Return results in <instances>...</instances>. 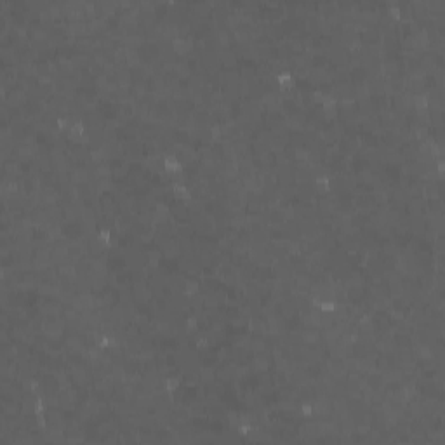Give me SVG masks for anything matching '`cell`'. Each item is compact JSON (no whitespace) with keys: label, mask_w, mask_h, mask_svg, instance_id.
Wrapping results in <instances>:
<instances>
[{"label":"cell","mask_w":445,"mask_h":445,"mask_svg":"<svg viewBox=\"0 0 445 445\" xmlns=\"http://www.w3.org/2000/svg\"><path fill=\"white\" fill-rule=\"evenodd\" d=\"M164 169L167 174L171 176H179L183 172V164H181L179 156L176 155H167L164 159Z\"/></svg>","instance_id":"obj_1"}]
</instances>
